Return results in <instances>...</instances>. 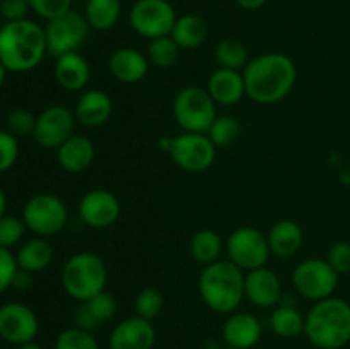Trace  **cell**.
Returning a JSON list of instances; mask_svg holds the SVG:
<instances>
[{
  "label": "cell",
  "mask_w": 350,
  "mask_h": 349,
  "mask_svg": "<svg viewBox=\"0 0 350 349\" xmlns=\"http://www.w3.org/2000/svg\"><path fill=\"white\" fill-rule=\"evenodd\" d=\"M246 96L258 105H273L291 94L296 86L297 68L286 53L270 51L252 58L243 68Z\"/></svg>",
  "instance_id": "obj_1"
},
{
  "label": "cell",
  "mask_w": 350,
  "mask_h": 349,
  "mask_svg": "<svg viewBox=\"0 0 350 349\" xmlns=\"http://www.w3.org/2000/svg\"><path fill=\"white\" fill-rule=\"evenodd\" d=\"M48 55L44 27L31 19L12 21L0 26V64L7 72H29Z\"/></svg>",
  "instance_id": "obj_2"
},
{
  "label": "cell",
  "mask_w": 350,
  "mask_h": 349,
  "mask_svg": "<svg viewBox=\"0 0 350 349\" xmlns=\"http://www.w3.org/2000/svg\"><path fill=\"white\" fill-rule=\"evenodd\" d=\"M304 335L318 349H342L350 342V303L330 296L304 315Z\"/></svg>",
  "instance_id": "obj_3"
},
{
  "label": "cell",
  "mask_w": 350,
  "mask_h": 349,
  "mask_svg": "<svg viewBox=\"0 0 350 349\" xmlns=\"http://www.w3.org/2000/svg\"><path fill=\"white\" fill-rule=\"evenodd\" d=\"M198 293L215 313H234L245 300V272L229 260H217L202 270Z\"/></svg>",
  "instance_id": "obj_4"
},
{
  "label": "cell",
  "mask_w": 350,
  "mask_h": 349,
  "mask_svg": "<svg viewBox=\"0 0 350 349\" xmlns=\"http://www.w3.org/2000/svg\"><path fill=\"white\" fill-rule=\"evenodd\" d=\"M108 284V267L94 252H77L68 257L62 269V286L77 303L105 291Z\"/></svg>",
  "instance_id": "obj_5"
},
{
  "label": "cell",
  "mask_w": 350,
  "mask_h": 349,
  "mask_svg": "<svg viewBox=\"0 0 350 349\" xmlns=\"http://www.w3.org/2000/svg\"><path fill=\"white\" fill-rule=\"evenodd\" d=\"M173 116L183 132L207 133L217 116V105L207 89L187 86L174 96Z\"/></svg>",
  "instance_id": "obj_6"
},
{
  "label": "cell",
  "mask_w": 350,
  "mask_h": 349,
  "mask_svg": "<svg viewBox=\"0 0 350 349\" xmlns=\"http://www.w3.org/2000/svg\"><path fill=\"white\" fill-rule=\"evenodd\" d=\"M23 221L31 233L48 238L64 231L68 222V209L57 195L36 194L24 204Z\"/></svg>",
  "instance_id": "obj_7"
},
{
  "label": "cell",
  "mask_w": 350,
  "mask_h": 349,
  "mask_svg": "<svg viewBox=\"0 0 350 349\" xmlns=\"http://www.w3.org/2000/svg\"><path fill=\"white\" fill-rule=\"evenodd\" d=\"M226 253L229 262L248 272V270L265 267L272 257L267 235L253 226L236 228L226 240Z\"/></svg>",
  "instance_id": "obj_8"
},
{
  "label": "cell",
  "mask_w": 350,
  "mask_h": 349,
  "mask_svg": "<svg viewBox=\"0 0 350 349\" xmlns=\"http://www.w3.org/2000/svg\"><path fill=\"white\" fill-rule=\"evenodd\" d=\"M338 274L327 259H306L293 270V286L299 296L313 303L334 296L338 286Z\"/></svg>",
  "instance_id": "obj_9"
},
{
  "label": "cell",
  "mask_w": 350,
  "mask_h": 349,
  "mask_svg": "<svg viewBox=\"0 0 350 349\" xmlns=\"http://www.w3.org/2000/svg\"><path fill=\"white\" fill-rule=\"evenodd\" d=\"M176 19L170 0H137L129 14L130 27L147 40L170 36Z\"/></svg>",
  "instance_id": "obj_10"
},
{
  "label": "cell",
  "mask_w": 350,
  "mask_h": 349,
  "mask_svg": "<svg viewBox=\"0 0 350 349\" xmlns=\"http://www.w3.org/2000/svg\"><path fill=\"white\" fill-rule=\"evenodd\" d=\"M89 33H91V26L88 19L84 14H79L75 10L48 21L44 27L48 55L58 58L62 55L79 51V48L88 41Z\"/></svg>",
  "instance_id": "obj_11"
},
{
  "label": "cell",
  "mask_w": 350,
  "mask_h": 349,
  "mask_svg": "<svg viewBox=\"0 0 350 349\" xmlns=\"http://www.w3.org/2000/svg\"><path fill=\"white\" fill-rule=\"evenodd\" d=\"M171 159L178 168L188 173H204L214 164L217 147L207 133L183 132L170 139L167 147Z\"/></svg>",
  "instance_id": "obj_12"
},
{
  "label": "cell",
  "mask_w": 350,
  "mask_h": 349,
  "mask_svg": "<svg viewBox=\"0 0 350 349\" xmlns=\"http://www.w3.org/2000/svg\"><path fill=\"white\" fill-rule=\"evenodd\" d=\"M75 123L77 120L74 112L62 105L48 106L40 115H36V127L33 132L34 142L44 149L57 151L65 140L74 135Z\"/></svg>",
  "instance_id": "obj_13"
},
{
  "label": "cell",
  "mask_w": 350,
  "mask_h": 349,
  "mask_svg": "<svg viewBox=\"0 0 350 349\" xmlns=\"http://www.w3.org/2000/svg\"><path fill=\"white\" fill-rule=\"evenodd\" d=\"M40 322L33 308L19 301L0 307V339L14 346L26 344L36 339Z\"/></svg>",
  "instance_id": "obj_14"
},
{
  "label": "cell",
  "mask_w": 350,
  "mask_h": 349,
  "mask_svg": "<svg viewBox=\"0 0 350 349\" xmlns=\"http://www.w3.org/2000/svg\"><path fill=\"white\" fill-rule=\"evenodd\" d=\"M122 214L118 197L105 188H92L79 202V218L92 229H106L115 224Z\"/></svg>",
  "instance_id": "obj_15"
},
{
  "label": "cell",
  "mask_w": 350,
  "mask_h": 349,
  "mask_svg": "<svg viewBox=\"0 0 350 349\" xmlns=\"http://www.w3.org/2000/svg\"><path fill=\"white\" fill-rule=\"evenodd\" d=\"M245 298L258 308H275L282 298V281L269 267L248 270L245 274Z\"/></svg>",
  "instance_id": "obj_16"
},
{
  "label": "cell",
  "mask_w": 350,
  "mask_h": 349,
  "mask_svg": "<svg viewBox=\"0 0 350 349\" xmlns=\"http://www.w3.org/2000/svg\"><path fill=\"white\" fill-rule=\"evenodd\" d=\"M109 349H152L156 328L152 322L133 315L115 325L108 339Z\"/></svg>",
  "instance_id": "obj_17"
},
{
  "label": "cell",
  "mask_w": 350,
  "mask_h": 349,
  "mask_svg": "<svg viewBox=\"0 0 350 349\" xmlns=\"http://www.w3.org/2000/svg\"><path fill=\"white\" fill-rule=\"evenodd\" d=\"M263 334L262 322L248 311H234L222 325V339L226 346L238 349H252L260 342Z\"/></svg>",
  "instance_id": "obj_18"
},
{
  "label": "cell",
  "mask_w": 350,
  "mask_h": 349,
  "mask_svg": "<svg viewBox=\"0 0 350 349\" xmlns=\"http://www.w3.org/2000/svg\"><path fill=\"white\" fill-rule=\"evenodd\" d=\"M118 310L116 298L108 291H101L96 296L79 303L74 311L75 327H81L84 331L94 332L96 328L101 327L106 322L113 320Z\"/></svg>",
  "instance_id": "obj_19"
},
{
  "label": "cell",
  "mask_w": 350,
  "mask_h": 349,
  "mask_svg": "<svg viewBox=\"0 0 350 349\" xmlns=\"http://www.w3.org/2000/svg\"><path fill=\"white\" fill-rule=\"evenodd\" d=\"M108 68L118 82L135 84L142 81L149 72V58L137 48H118L109 55Z\"/></svg>",
  "instance_id": "obj_20"
},
{
  "label": "cell",
  "mask_w": 350,
  "mask_h": 349,
  "mask_svg": "<svg viewBox=\"0 0 350 349\" xmlns=\"http://www.w3.org/2000/svg\"><path fill=\"white\" fill-rule=\"evenodd\" d=\"M113 113V101L105 91L101 89H89L82 92L81 98L75 103L74 115L77 123L96 129V127L105 125Z\"/></svg>",
  "instance_id": "obj_21"
},
{
  "label": "cell",
  "mask_w": 350,
  "mask_h": 349,
  "mask_svg": "<svg viewBox=\"0 0 350 349\" xmlns=\"http://www.w3.org/2000/svg\"><path fill=\"white\" fill-rule=\"evenodd\" d=\"M207 91L219 106H232L246 96L243 72L215 68L207 82Z\"/></svg>",
  "instance_id": "obj_22"
},
{
  "label": "cell",
  "mask_w": 350,
  "mask_h": 349,
  "mask_svg": "<svg viewBox=\"0 0 350 349\" xmlns=\"http://www.w3.org/2000/svg\"><path fill=\"white\" fill-rule=\"evenodd\" d=\"M53 74L60 88L67 91H82L91 79V65L79 51L55 58Z\"/></svg>",
  "instance_id": "obj_23"
},
{
  "label": "cell",
  "mask_w": 350,
  "mask_h": 349,
  "mask_svg": "<svg viewBox=\"0 0 350 349\" xmlns=\"http://www.w3.org/2000/svg\"><path fill=\"white\" fill-rule=\"evenodd\" d=\"M96 157L94 144L89 137L72 135L57 149L58 164L68 173H82L92 164Z\"/></svg>",
  "instance_id": "obj_24"
},
{
  "label": "cell",
  "mask_w": 350,
  "mask_h": 349,
  "mask_svg": "<svg viewBox=\"0 0 350 349\" xmlns=\"http://www.w3.org/2000/svg\"><path fill=\"white\" fill-rule=\"evenodd\" d=\"M267 240H269L270 252L273 257L291 259L296 253H299L301 246H303V228L296 221L282 219L270 228V231L267 233Z\"/></svg>",
  "instance_id": "obj_25"
},
{
  "label": "cell",
  "mask_w": 350,
  "mask_h": 349,
  "mask_svg": "<svg viewBox=\"0 0 350 349\" xmlns=\"http://www.w3.org/2000/svg\"><path fill=\"white\" fill-rule=\"evenodd\" d=\"M55 257V250L46 238H31L19 246L16 253V260L19 269L27 270L31 274L41 272L51 263Z\"/></svg>",
  "instance_id": "obj_26"
},
{
  "label": "cell",
  "mask_w": 350,
  "mask_h": 349,
  "mask_svg": "<svg viewBox=\"0 0 350 349\" xmlns=\"http://www.w3.org/2000/svg\"><path fill=\"white\" fill-rule=\"evenodd\" d=\"M207 23L197 14H185L174 23L170 36L176 41L181 50H195L207 40Z\"/></svg>",
  "instance_id": "obj_27"
},
{
  "label": "cell",
  "mask_w": 350,
  "mask_h": 349,
  "mask_svg": "<svg viewBox=\"0 0 350 349\" xmlns=\"http://www.w3.org/2000/svg\"><path fill=\"white\" fill-rule=\"evenodd\" d=\"M226 248V243L214 229H198L190 240V253L193 260L200 266L207 267L211 263L221 260L222 250Z\"/></svg>",
  "instance_id": "obj_28"
},
{
  "label": "cell",
  "mask_w": 350,
  "mask_h": 349,
  "mask_svg": "<svg viewBox=\"0 0 350 349\" xmlns=\"http://www.w3.org/2000/svg\"><path fill=\"white\" fill-rule=\"evenodd\" d=\"M269 322L273 334L282 339H294L304 334V315L294 305H277Z\"/></svg>",
  "instance_id": "obj_29"
},
{
  "label": "cell",
  "mask_w": 350,
  "mask_h": 349,
  "mask_svg": "<svg viewBox=\"0 0 350 349\" xmlns=\"http://www.w3.org/2000/svg\"><path fill=\"white\" fill-rule=\"evenodd\" d=\"M122 16V0H85L84 17L94 31H108Z\"/></svg>",
  "instance_id": "obj_30"
},
{
  "label": "cell",
  "mask_w": 350,
  "mask_h": 349,
  "mask_svg": "<svg viewBox=\"0 0 350 349\" xmlns=\"http://www.w3.org/2000/svg\"><path fill=\"white\" fill-rule=\"evenodd\" d=\"M214 58L219 68H229V70H239L248 65V48L238 38H224L219 41L214 48Z\"/></svg>",
  "instance_id": "obj_31"
},
{
  "label": "cell",
  "mask_w": 350,
  "mask_h": 349,
  "mask_svg": "<svg viewBox=\"0 0 350 349\" xmlns=\"http://www.w3.org/2000/svg\"><path fill=\"white\" fill-rule=\"evenodd\" d=\"M180 51L181 48L171 36L156 38V40H150L149 48H147V58L157 68H171L180 60Z\"/></svg>",
  "instance_id": "obj_32"
},
{
  "label": "cell",
  "mask_w": 350,
  "mask_h": 349,
  "mask_svg": "<svg viewBox=\"0 0 350 349\" xmlns=\"http://www.w3.org/2000/svg\"><path fill=\"white\" fill-rule=\"evenodd\" d=\"M207 135L215 147H229L241 135V123L232 115H217Z\"/></svg>",
  "instance_id": "obj_33"
},
{
  "label": "cell",
  "mask_w": 350,
  "mask_h": 349,
  "mask_svg": "<svg viewBox=\"0 0 350 349\" xmlns=\"http://www.w3.org/2000/svg\"><path fill=\"white\" fill-rule=\"evenodd\" d=\"M135 315L152 322L154 318L159 317L164 310V294L157 287H144L133 301Z\"/></svg>",
  "instance_id": "obj_34"
},
{
  "label": "cell",
  "mask_w": 350,
  "mask_h": 349,
  "mask_svg": "<svg viewBox=\"0 0 350 349\" xmlns=\"http://www.w3.org/2000/svg\"><path fill=\"white\" fill-rule=\"evenodd\" d=\"M55 349H101L94 334L81 327H68L58 334Z\"/></svg>",
  "instance_id": "obj_35"
},
{
  "label": "cell",
  "mask_w": 350,
  "mask_h": 349,
  "mask_svg": "<svg viewBox=\"0 0 350 349\" xmlns=\"http://www.w3.org/2000/svg\"><path fill=\"white\" fill-rule=\"evenodd\" d=\"M34 127H36V115L23 108H16L12 112L7 113L5 118V130L12 133L14 137L21 139V137L33 135Z\"/></svg>",
  "instance_id": "obj_36"
},
{
  "label": "cell",
  "mask_w": 350,
  "mask_h": 349,
  "mask_svg": "<svg viewBox=\"0 0 350 349\" xmlns=\"http://www.w3.org/2000/svg\"><path fill=\"white\" fill-rule=\"evenodd\" d=\"M26 229L27 228L24 224L23 218L3 214L0 218V246L10 250L12 246L19 245L21 240L24 238Z\"/></svg>",
  "instance_id": "obj_37"
},
{
  "label": "cell",
  "mask_w": 350,
  "mask_h": 349,
  "mask_svg": "<svg viewBox=\"0 0 350 349\" xmlns=\"http://www.w3.org/2000/svg\"><path fill=\"white\" fill-rule=\"evenodd\" d=\"M29 7L36 16L51 21L72 10V0H29Z\"/></svg>",
  "instance_id": "obj_38"
},
{
  "label": "cell",
  "mask_w": 350,
  "mask_h": 349,
  "mask_svg": "<svg viewBox=\"0 0 350 349\" xmlns=\"http://www.w3.org/2000/svg\"><path fill=\"white\" fill-rule=\"evenodd\" d=\"M327 262L334 267L335 272L338 276L350 272V242L347 240H340L335 242L334 245L328 248Z\"/></svg>",
  "instance_id": "obj_39"
},
{
  "label": "cell",
  "mask_w": 350,
  "mask_h": 349,
  "mask_svg": "<svg viewBox=\"0 0 350 349\" xmlns=\"http://www.w3.org/2000/svg\"><path fill=\"white\" fill-rule=\"evenodd\" d=\"M19 157V142L17 137L7 130H0V173H5L16 164Z\"/></svg>",
  "instance_id": "obj_40"
},
{
  "label": "cell",
  "mask_w": 350,
  "mask_h": 349,
  "mask_svg": "<svg viewBox=\"0 0 350 349\" xmlns=\"http://www.w3.org/2000/svg\"><path fill=\"white\" fill-rule=\"evenodd\" d=\"M17 269H19V266H17L16 255L9 248L0 246V293L12 287V281Z\"/></svg>",
  "instance_id": "obj_41"
},
{
  "label": "cell",
  "mask_w": 350,
  "mask_h": 349,
  "mask_svg": "<svg viewBox=\"0 0 350 349\" xmlns=\"http://www.w3.org/2000/svg\"><path fill=\"white\" fill-rule=\"evenodd\" d=\"M29 10V0H0V16L5 23L27 19Z\"/></svg>",
  "instance_id": "obj_42"
},
{
  "label": "cell",
  "mask_w": 350,
  "mask_h": 349,
  "mask_svg": "<svg viewBox=\"0 0 350 349\" xmlns=\"http://www.w3.org/2000/svg\"><path fill=\"white\" fill-rule=\"evenodd\" d=\"M31 284H33V274L27 272V270H23V269H17L16 276H14V281H12V287L14 289H27V287H31Z\"/></svg>",
  "instance_id": "obj_43"
},
{
  "label": "cell",
  "mask_w": 350,
  "mask_h": 349,
  "mask_svg": "<svg viewBox=\"0 0 350 349\" xmlns=\"http://www.w3.org/2000/svg\"><path fill=\"white\" fill-rule=\"evenodd\" d=\"M236 3L245 10H258L265 5L267 0H236Z\"/></svg>",
  "instance_id": "obj_44"
},
{
  "label": "cell",
  "mask_w": 350,
  "mask_h": 349,
  "mask_svg": "<svg viewBox=\"0 0 350 349\" xmlns=\"http://www.w3.org/2000/svg\"><path fill=\"white\" fill-rule=\"evenodd\" d=\"M5 209H7V198H5V194L2 192V188H0V218L5 214Z\"/></svg>",
  "instance_id": "obj_45"
},
{
  "label": "cell",
  "mask_w": 350,
  "mask_h": 349,
  "mask_svg": "<svg viewBox=\"0 0 350 349\" xmlns=\"http://www.w3.org/2000/svg\"><path fill=\"white\" fill-rule=\"evenodd\" d=\"M19 349H43V346L38 344L36 341H31V342H26V344H21Z\"/></svg>",
  "instance_id": "obj_46"
},
{
  "label": "cell",
  "mask_w": 350,
  "mask_h": 349,
  "mask_svg": "<svg viewBox=\"0 0 350 349\" xmlns=\"http://www.w3.org/2000/svg\"><path fill=\"white\" fill-rule=\"evenodd\" d=\"M5 75H7V68L0 64V88H2V84L5 82Z\"/></svg>",
  "instance_id": "obj_47"
},
{
  "label": "cell",
  "mask_w": 350,
  "mask_h": 349,
  "mask_svg": "<svg viewBox=\"0 0 350 349\" xmlns=\"http://www.w3.org/2000/svg\"><path fill=\"white\" fill-rule=\"evenodd\" d=\"M217 349H238V348H231V346H222V348H217Z\"/></svg>",
  "instance_id": "obj_48"
},
{
  "label": "cell",
  "mask_w": 350,
  "mask_h": 349,
  "mask_svg": "<svg viewBox=\"0 0 350 349\" xmlns=\"http://www.w3.org/2000/svg\"><path fill=\"white\" fill-rule=\"evenodd\" d=\"M0 21H2V16H0ZM0 26H2V24H0Z\"/></svg>",
  "instance_id": "obj_49"
}]
</instances>
